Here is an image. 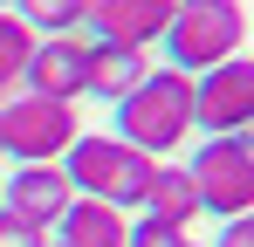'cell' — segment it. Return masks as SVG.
<instances>
[{
	"label": "cell",
	"mask_w": 254,
	"mask_h": 247,
	"mask_svg": "<svg viewBox=\"0 0 254 247\" xmlns=\"http://www.w3.org/2000/svg\"><path fill=\"white\" fill-rule=\"evenodd\" d=\"M0 247H48V241L35 234V227H21V220H7V213H0Z\"/></svg>",
	"instance_id": "cell-16"
},
{
	"label": "cell",
	"mask_w": 254,
	"mask_h": 247,
	"mask_svg": "<svg viewBox=\"0 0 254 247\" xmlns=\"http://www.w3.org/2000/svg\"><path fill=\"white\" fill-rule=\"evenodd\" d=\"M76 137H83V124L69 103H42V96L0 103V158H14V165H62V151Z\"/></svg>",
	"instance_id": "cell-4"
},
{
	"label": "cell",
	"mask_w": 254,
	"mask_h": 247,
	"mask_svg": "<svg viewBox=\"0 0 254 247\" xmlns=\"http://www.w3.org/2000/svg\"><path fill=\"white\" fill-rule=\"evenodd\" d=\"M21 89H28V96H42V103H69V110H76V96H89V41H83V35L35 41Z\"/></svg>",
	"instance_id": "cell-8"
},
{
	"label": "cell",
	"mask_w": 254,
	"mask_h": 247,
	"mask_svg": "<svg viewBox=\"0 0 254 247\" xmlns=\"http://www.w3.org/2000/svg\"><path fill=\"white\" fill-rule=\"evenodd\" d=\"M124 234H130V220L96 199H69V213L55 220V247H124Z\"/></svg>",
	"instance_id": "cell-10"
},
{
	"label": "cell",
	"mask_w": 254,
	"mask_h": 247,
	"mask_svg": "<svg viewBox=\"0 0 254 247\" xmlns=\"http://www.w3.org/2000/svg\"><path fill=\"white\" fill-rule=\"evenodd\" d=\"M144 220H165V227H179V234L199 220V192H192V172H186V165H151Z\"/></svg>",
	"instance_id": "cell-11"
},
{
	"label": "cell",
	"mask_w": 254,
	"mask_h": 247,
	"mask_svg": "<svg viewBox=\"0 0 254 247\" xmlns=\"http://www.w3.org/2000/svg\"><path fill=\"white\" fill-rule=\"evenodd\" d=\"M48 247H55V241H48Z\"/></svg>",
	"instance_id": "cell-19"
},
{
	"label": "cell",
	"mask_w": 254,
	"mask_h": 247,
	"mask_svg": "<svg viewBox=\"0 0 254 247\" xmlns=\"http://www.w3.org/2000/svg\"><path fill=\"white\" fill-rule=\"evenodd\" d=\"M28 55H35V35L21 28V14H0V103L21 89V76H28Z\"/></svg>",
	"instance_id": "cell-14"
},
{
	"label": "cell",
	"mask_w": 254,
	"mask_h": 247,
	"mask_svg": "<svg viewBox=\"0 0 254 247\" xmlns=\"http://www.w3.org/2000/svg\"><path fill=\"white\" fill-rule=\"evenodd\" d=\"M213 247H254V220H227V227H220V241Z\"/></svg>",
	"instance_id": "cell-17"
},
{
	"label": "cell",
	"mask_w": 254,
	"mask_h": 247,
	"mask_svg": "<svg viewBox=\"0 0 254 247\" xmlns=\"http://www.w3.org/2000/svg\"><path fill=\"white\" fill-rule=\"evenodd\" d=\"M69 179H62V165H21L14 179H0V213L7 220H21V227H35L48 234L62 213H69Z\"/></svg>",
	"instance_id": "cell-9"
},
{
	"label": "cell",
	"mask_w": 254,
	"mask_h": 247,
	"mask_svg": "<svg viewBox=\"0 0 254 247\" xmlns=\"http://www.w3.org/2000/svg\"><path fill=\"white\" fill-rule=\"evenodd\" d=\"M124 247H186V234H179V227H165V220H130Z\"/></svg>",
	"instance_id": "cell-15"
},
{
	"label": "cell",
	"mask_w": 254,
	"mask_h": 247,
	"mask_svg": "<svg viewBox=\"0 0 254 247\" xmlns=\"http://www.w3.org/2000/svg\"><path fill=\"white\" fill-rule=\"evenodd\" d=\"M186 247H206V241H186Z\"/></svg>",
	"instance_id": "cell-18"
},
{
	"label": "cell",
	"mask_w": 254,
	"mask_h": 247,
	"mask_svg": "<svg viewBox=\"0 0 254 247\" xmlns=\"http://www.w3.org/2000/svg\"><path fill=\"white\" fill-rule=\"evenodd\" d=\"M186 172H192L199 213H213V220H248L254 213V144L248 137H206Z\"/></svg>",
	"instance_id": "cell-5"
},
{
	"label": "cell",
	"mask_w": 254,
	"mask_h": 247,
	"mask_svg": "<svg viewBox=\"0 0 254 247\" xmlns=\"http://www.w3.org/2000/svg\"><path fill=\"white\" fill-rule=\"evenodd\" d=\"M248 124H254V69H248V55L192 76V130H206V137H248Z\"/></svg>",
	"instance_id": "cell-6"
},
{
	"label": "cell",
	"mask_w": 254,
	"mask_h": 247,
	"mask_svg": "<svg viewBox=\"0 0 254 247\" xmlns=\"http://www.w3.org/2000/svg\"><path fill=\"white\" fill-rule=\"evenodd\" d=\"M144 76H151V62H144V55L89 41V96H103V103H124V96H130Z\"/></svg>",
	"instance_id": "cell-12"
},
{
	"label": "cell",
	"mask_w": 254,
	"mask_h": 247,
	"mask_svg": "<svg viewBox=\"0 0 254 247\" xmlns=\"http://www.w3.org/2000/svg\"><path fill=\"white\" fill-rule=\"evenodd\" d=\"M192 137V76H172V69H151V76L117 103V144H130L137 158H172L179 144Z\"/></svg>",
	"instance_id": "cell-1"
},
{
	"label": "cell",
	"mask_w": 254,
	"mask_h": 247,
	"mask_svg": "<svg viewBox=\"0 0 254 247\" xmlns=\"http://www.w3.org/2000/svg\"><path fill=\"white\" fill-rule=\"evenodd\" d=\"M62 179H69V192L76 199H96V206H144V185H151V158H137L130 144L117 137H76L69 151H62Z\"/></svg>",
	"instance_id": "cell-3"
},
{
	"label": "cell",
	"mask_w": 254,
	"mask_h": 247,
	"mask_svg": "<svg viewBox=\"0 0 254 247\" xmlns=\"http://www.w3.org/2000/svg\"><path fill=\"white\" fill-rule=\"evenodd\" d=\"M241 41H248V14L234 0H179L158 48H165L172 76H206V69L241 55Z\"/></svg>",
	"instance_id": "cell-2"
},
{
	"label": "cell",
	"mask_w": 254,
	"mask_h": 247,
	"mask_svg": "<svg viewBox=\"0 0 254 247\" xmlns=\"http://www.w3.org/2000/svg\"><path fill=\"white\" fill-rule=\"evenodd\" d=\"M21 28H28L35 41L83 35V0H28V7H21Z\"/></svg>",
	"instance_id": "cell-13"
},
{
	"label": "cell",
	"mask_w": 254,
	"mask_h": 247,
	"mask_svg": "<svg viewBox=\"0 0 254 247\" xmlns=\"http://www.w3.org/2000/svg\"><path fill=\"white\" fill-rule=\"evenodd\" d=\"M172 7H179V0H89V7H83V41L144 55L151 41H165Z\"/></svg>",
	"instance_id": "cell-7"
}]
</instances>
